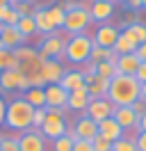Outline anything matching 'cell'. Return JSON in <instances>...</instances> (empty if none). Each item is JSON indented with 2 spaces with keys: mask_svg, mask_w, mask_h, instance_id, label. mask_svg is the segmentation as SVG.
<instances>
[{
  "mask_svg": "<svg viewBox=\"0 0 146 151\" xmlns=\"http://www.w3.org/2000/svg\"><path fill=\"white\" fill-rule=\"evenodd\" d=\"M91 48H94V39L84 32V35H73V37L66 39V46H64V55L62 60L69 62V64H84L89 62Z\"/></svg>",
  "mask_w": 146,
  "mask_h": 151,
  "instance_id": "3",
  "label": "cell"
},
{
  "mask_svg": "<svg viewBox=\"0 0 146 151\" xmlns=\"http://www.w3.org/2000/svg\"><path fill=\"white\" fill-rule=\"evenodd\" d=\"M59 85L71 94V92H75V89H82L84 87V76L80 73V69L75 66V69H66L62 76V80H59Z\"/></svg>",
  "mask_w": 146,
  "mask_h": 151,
  "instance_id": "20",
  "label": "cell"
},
{
  "mask_svg": "<svg viewBox=\"0 0 146 151\" xmlns=\"http://www.w3.org/2000/svg\"><path fill=\"white\" fill-rule=\"evenodd\" d=\"M30 89L27 85V78L18 69H7V71H0V94H14V92H25Z\"/></svg>",
  "mask_w": 146,
  "mask_h": 151,
  "instance_id": "7",
  "label": "cell"
},
{
  "mask_svg": "<svg viewBox=\"0 0 146 151\" xmlns=\"http://www.w3.org/2000/svg\"><path fill=\"white\" fill-rule=\"evenodd\" d=\"M135 23H139V14H137V12H128L123 23H121V28H130V25H135Z\"/></svg>",
  "mask_w": 146,
  "mask_h": 151,
  "instance_id": "40",
  "label": "cell"
},
{
  "mask_svg": "<svg viewBox=\"0 0 146 151\" xmlns=\"http://www.w3.org/2000/svg\"><path fill=\"white\" fill-rule=\"evenodd\" d=\"M89 16H91V23H110V19L114 16V12H117V2H98V0H94L89 2Z\"/></svg>",
  "mask_w": 146,
  "mask_h": 151,
  "instance_id": "14",
  "label": "cell"
},
{
  "mask_svg": "<svg viewBox=\"0 0 146 151\" xmlns=\"http://www.w3.org/2000/svg\"><path fill=\"white\" fill-rule=\"evenodd\" d=\"M32 112L34 108L27 103L23 96H16L7 101V108H5V126H7L11 133H25L32 128Z\"/></svg>",
  "mask_w": 146,
  "mask_h": 151,
  "instance_id": "2",
  "label": "cell"
},
{
  "mask_svg": "<svg viewBox=\"0 0 146 151\" xmlns=\"http://www.w3.org/2000/svg\"><path fill=\"white\" fill-rule=\"evenodd\" d=\"M18 32L23 35L25 39H30L32 35H36V23H34V16H21L16 23Z\"/></svg>",
  "mask_w": 146,
  "mask_h": 151,
  "instance_id": "30",
  "label": "cell"
},
{
  "mask_svg": "<svg viewBox=\"0 0 146 151\" xmlns=\"http://www.w3.org/2000/svg\"><path fill=\"white\" fill-rule=\"evenodd\" d=\"M46 108L48 110H66V101H69V92L64 89L59 83H53V85H46Z\"/></svg>",
  "mask_w": 146,
  "mask_h": 151,
  "instance_id": "9",
  "label": "cell"
},
{
  "mask_svg": "<svg viewBox=\"0 0 146 151\" xmlns=\"http://www.w3.org/2000/svg\"><path fill=\"white\" fill-rule=\"evenodd\" d=\"M114 108H117V105L112 103L107 96H103V99H91L89 105H87V110H84V114L98 124V122H103V119H110V117L114 114Z\"/></svg>",
  "mask_w": 146,
  "mask_h": 151,
  "instance_id": "8",
  "label": "cell"
},
{
  "mask_svg": "<svg viewBox=\"0 0 146 151\" xmlns=\"http://www.w3.org/2000/svg\"><path fill=\"white\" fill-rule=\"evenodd\" d=\"M112 50H114L117 55H128V53H135V50H137V44H135V41H132L130 37H128L123 30H121V32H119L117 44L112 46Z\"/></svg>",
  "mask_w": 146,
  "mask_h": 151,
  "instance_id": "25",
  "label": "cell"
},
{
  "mask_svg": "<svg viewBox=\"0 0 146 151\" xmlns=\"http://www.w3.org/2000/svg\"><path fill=\"white\" fill-rule=\"evenodd\" d=\"M11 2H32V0H11Z\"/></svg>",
  "mask_w": 146,
  "mask_h": 151,
  "instance_id": "53",
  "label": "cell"
},
{
  "mask_svg": "<svg viewBox=\"0 0 146 151\" xmlns=\"http://www.w3.org/2000/svg\"><path fill=\"white\" fill-rule=\"evenodd\" d=\"M91 147H94V151H112V142L105 140V137H100V135H96V137L91 140Z\"/></svg>",
  "mask_w": 146,
  "mask_h": 151,
  "instance_id": "37",
  "label": "cell"
},
{
  "mask_svg": "<svg viewBox=\"0 0 146 151\" xmlns=\"http://www.w3.org/2000/svg\"><path fill=\"white\" fill-rule=\"evenodd\" d=\"M139 96H142V99H146V83H142V89H139Z\"/></svg>",
  "mask_w": 146,
  "mask_h": 151,
  "instance_id": "49",
  "label": "cell"
},
{
  "mask_svg": "<svg viewBox=\"0 0 146 151\" xmlns=\"http://www.w3.org/2000/svg\"><path fill=\"white\" fill-rule=\"evenodd\" d=\"M18 19H21V16H18L16 12L11 9V5H9V12L5 14V21H2V25H16V23H18Z\"/></svg>",
  "mask_w": 146,
  "mask_h": 151,
  "instance_id": "39",
  "label": "cell"
},
{
  "mask_svg": "<svg viewBox=\"0 0 146 151\" xmlns=\"http://www.w3.org/2000/svg\"><path fill=\"white\" fill-rule=\"evenodd\" d=\"M142 12H146V0H142Z\"/></svg>",
  "mask_w": 146,
  "mask_h": 151,
  "instance_id": "52",
  "label": "cell"
},
{
  "mask_svg": "<svg viewBox=\"0 0 146 151\" xmlns=\"http://www.w3.org/2000/svg\"><path fill=\"white\" fill-rule=\"evenodd\" d=\"M114 2H117V5H126V7H128V5L132 2V0H114Z\"/></svg>",
  "mask_w": 146,
  "mask_h": 151,
  "instance_id": "50",
  "label": "cell"
},
{
  "mask_svg": "<svg viewBox=\"0 0 146 151\" xmlns=\"http://www.w3.org/2000/svg\"><path fill=\"white\" fill-rule=\"evenodd\" d=\"M0 25H2V23H0ZM0 48H2V41H0Z\"/></svg>",
  "mask_w": 146,
  "mask_h": 151,
  "instance_id": "55",
  "label": "cell"
},
{
  "mask_svg": "<svg viewBox=\"0 0 146 151\" xmlns=\"http://www.w3.org/2000/svg\"><path fill=\"white\" fill-rule=\"evenodd\" d=\"M89 5L80 2L75 9L66 12V19H64V35L66 37H73V35H84L87 28L91 25V16H89Z\"/></svg>",
  "mask_w": 146,
  "mask_h": 151,
  "instance_id": "4",
  "label": "cell"
},
{
  "mask_svg": "<svg viewBox=\"0 0 146 151\" xmlns=\"http://www.w3.org/2000/svg\"><path fill=\"white\" fill-rule=\"evenodd\" d=\"M9 12V5H0V23L5 21V14Z\"/></svg>",
  "mask_w": 146,
  "mask_h": 151,
  "instance_id": "48",
  "label": "cell"
},
{
  "mask_svg": "<svg viewBox=\"0 0 146 151\" xmlns=\"http://www.w3.org/2000/svg\"><path fill=\"white\" fill-rule=\"evenodd\" d=\"M130 108L135 110V114H137V117L146 114V99H142V96H139V99H137V101H135L132 105H130Z\"/></svg>",
  "mask_w": 146,
  "mask_h": 151,
  "instance_id": "38",
  "label": "cell"
},
{
  "mask_svg": "<svg viewBox=\"0 0 146 151\" xmlns=\"http://www.w3.org/2000/svg\"><path fill=\"white\" fill-rule=\"evenodd\" d=\"M11 9L16 12L18 16H32L34 7H32V2H11Z\"/></svg>",
  "mask_w": 146,
  "mask_h": 151,
  "instance_id": "36",
  "label": "cell"
},
{
  "mask_svg": "<svg viewBox=\"0 0 146 151\" xmlns=\"http://www.w3.org/2000/svg\"><path fill=\"white\" fill-rule=\"evenodd\" d=\"M32 16H34V23H36V32L39 35H50V32H55L53 23H50V19H48V14H46V7H34V12H32Z\"/></svg>",
  "mask_w": 146,
  "mask_h": 151,
  "instance_id": "22",
  "label": "cell"
},
{
  "mask_svg": "<svg viewBox=\"0 0 146 151\" xmlns=\"http://www.w3.org/2000/svg\"><path fill=\"white\" fill-rule=\"evenodd\" d=\"M123 32H126L128 37H130L132 41H135L137 46L146 41V23H144V21H139V23L130 25V28H123Z\"/></svg>",
  "mask_w": 146,
  "mask_h": 151,
  "instance_id": "27",
  "label": "cell"
},
{
  "mask_svg": "<svg viewBox=\"0 0 146 151\" xmlns=\"http://www.w3.org/2000/svg\"><path fill=\"white\" fill-rule=\"evenodd\" d=\"M71 128H73V133H75V137H78V140H89L91 142L96 135H98V124L94 122V119H89L84 112L78 114V117L73 119Z\"/></svg>",
  "mask_w": 146,
  "mask_h": 151,
  "instance_id": "11",
  "label": "cell"
},
{
  "mask_svg": "<svg viewBox=\"0 0 146 151\" xmlns=\"http://www.w3.org/2000/svg\"><path fill=\"white\" fill-rule=\"evenodd\" d=\"M112 119H117V124L126 131V135L128 133H135L137 135V122H139V117L135 114V110H132L130 105H117Z\"/></svg>",
  "mask_w": 146,
  "mask_h": 151,
  "instance_id": "13",
  "label": "cell"
},
{
  "mask_svg": "<svg viewBox=\"0 0 146 151\" xmlns=\"http://www.w3.org/2000/svg\"><path fill=\"white\" fill-rule=\"evenodd\" d=\"M137 133H146V114L139 117V122H137Z\"/></svg>",
  "mask_w": 146,
  "mask_h": 151,
  "instance_id": "47",
  "label": "cell"
},
{
  "mask_svg": "<svg viewBox=\"0 0 146 151\" xmlns=\"http://www.w3.org/2000/svg\"><path fill=\"white\" fill-rule=\"evenodd\" d=\"M112 151H137L135 135H123L117 142H112Z\"/></svg>",
  "mask_w": 146,
  "mask_h": 151,
  "instance_id": "33",
  "label": "cell"
},
{
  "mask_svg": "<svg viewBox=\"0 0 146 151\" xmlns=\"http://www.w3.org/2000/svg\"><path fill=\"white\" fill-rule=\"evenodd\" d=\"M135 55L139 57V62H146V41H144V44H139V46H137Z\"/></svg>",
  "mask_w": 146,
  "mask_h": 151,
  "instance_id": "44",
  "label": "cell"
},
{
  "mask_svg": "<svg viewBox=\"0 0 146 151\" xmlns=\"http://www.w3.org/2000/svg\"><path fill=\"white\" fill-rule=\"evenodd\" d=\"M139 89H142V83L137 80L135 76L117 73L112 80H110L107 99L114 105H132L137 99H139Z\"/></svg>",
  "mask_w": 146,
  "mask_h": 151,
  "instance_id": "1",
  "label": "cell"
},
{
  "mask_svg": "<svg viewBox=\"0 0 146 151\" xmlns=\"http://www.w3.org/2000/svg\"><path fill=\"white\" fill-rule=\"evenodd\" d=\"M98 135L100 137H105V140H110V142H117L119 137H123L126 135V131L121 128L117 124V119H103V122H98Z\"/></svg>",
  "mask_w": 146,
  "mask_h": 151,
  "instance_id": "19",
  "label": "cell"
},
{
  "mask_svg": "<svg viewBox=\"0 0 146 151\" xmlns=\"http://www.w3.org/2000/svg\"><path fill=\"white\" fill-rule=\"evenodd\" d=\"M46 114H48V108H34V112H32V128L34 131L41 128V124L46 122Z\"/></svg>",
  "mask_w": 146,
  "mask_h": 151,
  "instance_id": "35",
  "label": "cell"
},
{
  "mask_svg": "<svg viewBox=\"0 0 146 151\" xmlns=\"http://www.w3.org/2000/svg\"><path fill=\"white\" fill-rule=\"evenodd\" d=\"M59 5H62V7H64L66 12H69V9H75V7L80 5V0H62Z\"/></svg>",
  "mask_w": 146,
  "mask_h": 151,
  "instance_id": "45",
  "label": "cell"
},
{
  "mask_svg": "<svg viewBox=\"0 0 146 151\" xmlns=\"http://www.w3.org/2000/svg\"><path fill=\"white\" fill-rule=\"evenodd\" d=\"M73 137L69 135H62V137H55V140L48 142V151H73Z\"/></svg>",
  "mask_w": 146,
  "mask_h": 151,
  "instance_id": "31",
  "label": "cell"
},
{
  "mask_svg": "<svg viewBox=\"0 0 146 151\" xmlns=\"http://www.w3.org/2000/svg\"><path fill=\"white\" fill-rule=\"evenodd\" d=\"M135 144H137V151H146V133H137Z\"/></svg>",
  "mask_w": 146,
  "mask_h": 151,
  "instance_id": "42",
  "label": "cell"
},
{
  "mask_svg": "<svg viewBox=\"0 0 146 151\" xmlns=\"http://www.w3.org/2000/svg\"><path fill=\"white\" fill-rule=\"evenodd\" d=\"M107 60H117V53H114L112 48H103V46H94L91 48L89 62L98 64V62H107Z\"/></svg>",
  "mask_w": 146,
  "mask_h": 151,
  "instance_id": "28",
  "label": "cell"
},
{
  "mask_svg": "<svg viewBox=\"0 0 146 151\" xmlns=\"http://www.w3.org/2000/svg\"><path fill=\"white\" fill-rule=\"evenodd\" d=\"M18 149L21 151H48V140L34 128L18 135Z\"/></svg>",
  "mask_w": 146,
  "mask_h": 151,
  "instance_id": "12",
  "label": "cell"
},
{
  "mask_svg": "<svg viewBox=\"0 0 146 151\" xmlns=\"http://www.w3.org/2000/svg\"><path fill=\"white\" fill-rule=\"evenodd\" d=\"M91 2H94V0H91ZM98 2H114V0H98Z\"/></svg>",
  "mask_w": 146,
  "mask_h": 151,
  "instance_id": "54",
  "label": "cell"
},
{
  "mask_svg": "<svg viewBox=\"0 0 146 151\" xmlns=\"http://www.w3.org/2000/svg\"><path fill=\"white\" fill-rule=\"evenodd\" d=\"M84 87H87V92H89L91 99H103V96H107L110 80L98 78L96 73H89V76H84Z\"/></svg>",
  "mask_w": 146,
  "mask_h": 151,
  "instance_id": "18",
  "label": "cell"
},
{
  "mask_svg": "<svg viewBox=\"0 0 146 151\" xmlns=\"http://www.w3.org/2000/svg\"><path fill=\"white\" fill-rule=\"evenodd\" d=\"M119 25H112V23H100L98 28L94 30V35H91V39H94V46H103V48H112L114 44H117L119 39Z\"/></svg>",
  "mask_w": 146,
  "mask_h": 151,
  "instance_id": "10",
  "label": "cell"
},
{
  "mask_svg": "<svg viewBox=\"0 0 146 151\" xmlns=\"http://www.w3.org/2000/svg\"><path fill=\"white\" fill-rule=\"evenodd\" d=\"M66 114H69V110H48L46 122L41 124L39 133H41L48 142L55 140V137L66 135V128H69V117H66Z\"/></svg>",
  "mask_w": 146,
  "mask_h": 151,
  "instance_id": "5",
  "label": "cell"
},
{
  "mask_svg": "<svg viewBox=\"0 0 146 151\" xmlns=\"http://www.w3.org/2000/svg\"><path fill=\"white\" fill-rule=\"evenodd\" d=\"M117 60H107V62H98L96 64V76L98 78H105V80H112L117 76Z\"/></svg>",
  "mask_w": 146,
  "mask_h": 151,
  "instance_id": "29",
  "label": "cell"
},
{
  "mask_svg": "<svg viewBox=\"0 0 146 151\" xmlns=\"http://www.w3.org/2000/svg\"><path fill=\"white\" fill-rule=\"evenodd\" d=\"M7 69H18L14 50L9 48H0V71H7Z\"/></svg>",
  "mask_w": 146,
  "mask_h": 151,
  "instance_id": "32",
  "label": "cell"
},
{
  "mask_svg": "<svg viewBox=\"0 0 146 151\" xmlns=\"http://www.w3.org/2000/svg\"><path fill=\"white\" fill-rule=\"evenodd\" d=\"M139 57L135 53H128V55H117V71L121 76H135L139 69Z\"/></svg>",
  "mask_w": 146,
  "mask_h": 151,
  "instance_id": "21",
  "label": "cell"
},
{
  "mask_svg": "<svg viewBox=\"0 0 146 151\" xmlns=\"http://www.w3.org/2000/svg\"><path fill=\"white\" fill-rule=\"evenodd\" d=\"M46 14H48V19L53 23L55 30L64 28V19H66V9H64L62 5H50V7H46Z\"/></svg>",
  "mask_w": 146,
  "mask_h": 151,
  "instance_id": "26",
  "label": "cell"
},
{
  "mask_svg": "<svg viewBox=\"0 0 146 151\" xmlns=\"http://www.w3.org/2000/svg\"><path fill=\"white\" fill-rule=\"evenodd\" d=\"M5 108H7V101L0 94V126H5Z\"/></svg>",
  "mask_w": 146,
  "mask_h": 151,
  "instance_id": "46",
  "label": "cell"
},
{
  "mask_svg": "<svg viewBox=\"0 0 146 151\" xmlns=\"http://www.w3.org/2000/svg\"><path fill=\"white\" fill-rule=\"evenodd\" d=\"M73 151H94L89 140H75L73 142Z\"/></svg>",
  "mask_w": 146,
  "mask_h": 151,
  "instance_id": "41",
  "label": "cell"
},
{
  "mask_svg": "<svg viewBox=\"0 0 146 151\" xmlns=\"http://www.w3.org/2000/svg\"><path fill=\"white\" fill-rule=\"evenodd\" d=\"M89 101H91V96H89V92H87V87L75 89V92H71V94H69L66 110H69V112H78V114H82L84 110H87Z\"/></svg>",
  "mask_w": 146,
  "mask_h": 151,
  "instance_id": "17",
  "label": "cell"
},
{
  "mask_svg": "<svg viewBox=\"0 0 146 151\" xmlns=\"http://www.w3.org/2000/svg\"><path fill=\"white\" fill-rule=\"evenodd\" d=\"M0 151H21V149H18V133H16V135H5V133H2Z\"/></svg>",
  "mask_w": 146,
  "mask_h": 151,
  "instance_id": "34",
  "label": "cell"
},
{
  "mask_svg": "<svg viewBox=\"0 0 146 151\" xmlns=\"http://www.w3.org/2000/svg\"><path fill=\"white\" fill-rule=\"evenodd\" d=\"M0 5H11V0H0Z\"/></svg>",
  "mask_w": 146,
  "mask_h": 151,
  "instance_id": "51",
  "label": "cell"
},
{
  "mask_svg": "<svg viewBox=\"0 0 146 151\" xmlns=\"http://www.w3.org/2000/svg\"><path fill=\"white\" fill-rule=\"evenodd\" d=\"M66 35H62L59 30H55L50 35H46L41 39V44H39V55L44 57V60H62L64 55V46H66Z\"/></svg>",
  "mask_w": 146,
  "mask_h": 151,
  "instance_id": "6",
  "label": "cell"
},
{
  "mask_svg": "<svg viewBox=\"0 0 146 151\" xmlns=\"http://www.w3.org/2000/svg\"><path fill=\"white\" fill-rule=\"evenodd\" d=\"M14 57H16V64L23 66V64H30V62H36L41 55L32 46H18V48H14Z\"/></svg>",
  "mask_w": 146,
  "mask_h": 151,
  "instance_id": "23",
  "label": "cell"
},
{
  "mask_svg": "<svg viewBox=\"0 0 146 151\" xmlns=\"http://www.w3.org/2000/svg\"><path fill=\"white\" fill-rule=\"evenodd\" d=\"M0 140H2V133H0Z\"/></svg>",
  "mask_w": 146,
  "mask_h": 151,
  "instance_id": "56",
  "label": "cell"
},
{
  "mask_svg": "<svg viewBox=\"0 0 146 151\" xmlns=\"http://www.w3.org/2000/svg\"><path fill=\"white\" fill-rule=\"evenodd\" d=\"M64 71H66V69H64L62 60H44V64H41V78L46 80V85L59 83Z\"/></svg>",
  "mask_w": 146,
  "mask_h": 151,
  "instance_id": "16",
  "label": "cell"
},
{
  "mask_svg": "<svg viewBox=\"0 0 146 151\" xmlns=\"http://www.w3.org/2000/svg\"><path fill=\"white\" fill-rule=\"evenodd\" d=\"M135 78L139 80V83H146V62H142V64H139V69H137V73H135Z\"/></svg>",
  "mask_w": 146,
  "mask_h": 151,
  "instance_id": "43",
  "label": "cell"
},
{
  "mask_svg": "<svg viewBox=\"0 0 146 151\" xmlns=\"http://www.w3.org/2000/svg\"><path fill=\"white\" fill-rule=\"evenodd\" d=\"M21 96H23L32 108H46V92H44V87H30V89H25Z\"/></svg>",
  "mask_w": 146,
  "mask_h": 151,
  "instance_id": "24",
  "label": "cell"
},
{
  "mask_svg": "<svg viewBox=\"0 0 146 151\" xmlns=\"http://www.w3.org/2000/svg\"><path fill=\"white\" fill-rule=\"evenodd\" d=\"M0 41H2V48L14 50V48H18V46H25L27 39L18 32L16 25H0Z\"/></svg>",
  "mask_w": 146,
  "mask_h": 151,
  "instance_id": "15",
  "label": "cell"
}]
</instances>
